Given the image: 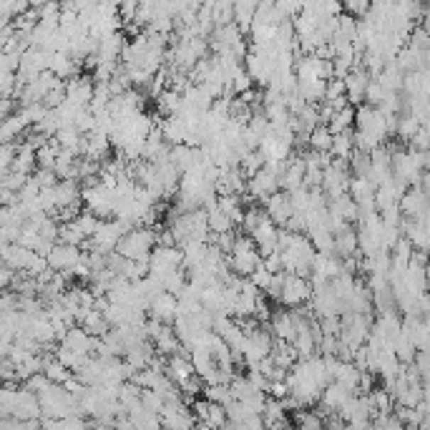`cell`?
Returning a JSON list of instances; mask_svg holds the SVG:
<instances>
[{"label":"cell","mask_w":430,"mask_h":430,"mask_svg":"<svg viewBox=\"0 0 430 430\" xmlns=\"http://www.w3.org/2000/svg\"><path fill=\"white\" fill-rule=\"evenodd\" d=\"M156 247H159V232L154 226H136L121 239L116 252L131 262H151Z\"/></svg>","instance_id":"1"},{"label":"cell","mask_w":430,"mask_h":430,"mask_svg":"<svg viewBox=\"0 0 430 430\" xmlns=\"http://www.w3.org/2000/svg\"><path fill=\"white\" fill-rule=\"evenodd\" d=\"M226 262H229V267H232L234 275H239V277L247 280V277H252V272L262 265V254H260V249H257V244H254L252 237L239 234L237 244H234L232 254L226 257Z\"/></svg>","instance_id":"2"},{"label":"cell","mask_w":430,"mask_h":430,"mask_svg":"<svg viewBox=\"0 0 430 430\" xmlns=\"http://www.w3.org/2000/svg\"><path fill=\"white\" fill-rule=\"evenodd\" d=\"M114 197H116V189L104 187L101 179L91 187H83V206L101 221L114 219Z\"/></svg>","instance_id":"3"},{"label":"cell","mask_w":430,"mask_h":430,"mask_svg":"<svg viewBox=\"0 0 430 430\" xmlns=\"http://www.w3.org/2000/svg\"><path fill=\"white\" fill-rule=\"evenodd\" d=\"M184 267V252L179 247H156L149 262V275L164 285L171 275ZM166 290V287H164Z\"/></svg>","instance_id":"4"},{"label":"cell","mask_w":430,"mask_h":430,"mask_svg":"<svg viewBox=\"0 0 430 430\" xmlns=\"http://www.w3.org/2000/svg\"><path fill=\"white\" fill-rule=\"evenodd\" d=\"M312 285L309 280L304 277H297V275H285V290H282V299L280 302L285 304L287 309H297V307H304L307 302H312Z\"/></svg>","instance_id":"5"},{"label":"cell","mask_w":430,"mask_h":430,"mask_svg":"<svg viewBox=\"0 0 430 430\" xmlns=\"http://www.w3.org/2000/svg\"><path fill=\"white\" fill-rule=\"evenodd\" d=\"M96 94L94 76H78L66 81V101L76 109H91Z\"/></svg>","instance_id":"6"},{"label":"cell","mask_w":430,"mask_h":430,"mask_svg":"<svg viewBox=\"0 0 430 430\" xmlns=\"http://www.w3.org/2000/svg\"><path fill=\"white\" fill-rule=\"evenodd\" d=\"M83 260V249L71 247V244H55L53 252L48 254V267L58 275H68L78 262Z\"/></svg>","instance_id":"7"},{"label":"cell","mask_w":430,"mask_h":430,"mask_svg":"<svg viewBox=\"0 0 430 430\" xmlns=\"http://www.w3.org/2000/svg\"><path fill=\"white\" fill-rule=\"evenodd\" d=\"M277 192H282L280 179H277L275 174H270L267 169L260 171L257 177H252L247 184V197L254 199V202H262V204H265L270 197H275Z\"/></svg>","instance_id":"8"},{"label":"cell","mask_w":430,"mask_h":430,"mask_svg":"<svg viewBox=\"0 0 430 430\" xmlns=\"http://www.w3.org/2000/svg\"><path fill=\"white\" fill-rule=\"evenodd\" d=\"M149 317L161 325H174L179 317V297L169 292H161L159 297L151 299V307H149Z\"/></svg>","instance_id":"9"},{"label":"cell","mask_w":430,"mask_h":430,"mask_svg":"<svg viewBox=\"0 0 430 430\" xmlns=\"http://www.w3.org/2000/svg\"><path fill=\"white\" fill-rule=\"evenodd\" d=\"M400 209H403V216L405 219H423L425 211L430 209V197L428 192H425L423 187H413L408 189V194H405L403 199H400Z\"/></svg>","instance_id":"10"},{"label":"cell","mask_w":430,"mask_h":430,"mask_svg":"<svg viewBox=\"0 0 430 430\" xmlns=\"http://www.w3.org/2000/svg\"><path fill=\"white\" fill-rule=\"evenodd\" d=\"M270 330L275 335V340L294 342V337H297V320H294L292 309H277L270 320Z\"/></svg>","instance_id":"11"},{"label":"cell","mask_w":430,"mask_h":430,"mask_svg":"<svg viewBox=\"0 0 430 430\" xmlns=\"http://www.w3.org/2000/svg\"><path fill=\"white\" fill-rule=\"evenodd\" d=\"M370 81H373V78H370V73L365 71L363 66L348 73V78H345V89H348V104L350 106H355V109H360V106H363Z\"/></svg>","instance_id":"12"},{"label":"cell","mask_w":430,"mask_h":430,"mask_svg":"<svg viewBox=\"0 0 430 430\" xmlns=\"http://www.w3.org/2000/svg\"><path fill=\"white\" fill-rule=\"evenodd\" d=\"M265 211L272 221H275L280 229H285V224L294 216V209H292V202H290V194L285 192H277L275 197H270L265 202Z\"/></svg>","instance_id":"13"},{"label":"cell","mask_w":430,"mask_h":430,"mask_svg":"<svg viewBox=\"0 0 430 430\" xmlns=\"http://www.w3.org/2000/svg\"><path fill=\"white\" fill-rule=\"evenodd\" d=\"M252 239H254V244H257V249H260L262 260L270 257V254L280 252V226H277L272 219H267L265 224L252 234Z\"/></svg>","instance_id":"14"},{"label":"cell","mask_w":430,"mask_h":430,"mask_svg":"<svg viewBox=\"0 0 430 430\" xmlns=\"http://www.w3.org/2000/svg\"><path fill=\"white\" fill-rule=\"evenodd\" d=\"M304 171H307V166H304L302 154L290 156V166H287L285 177H282V182H280L282 192L292 194V192H297V189H302L304 187Z\"/></svg>","instance_id":"15"},{"label":"cell","mask_w":430,"mask_h":430,"mask_svg":"<svg viewBox=\"0 0 430 430\" xmlns=\"http://www.w3.org/2000/svg\"><path fill=\"white\" fill-rule=\"evenodd\" d=\"M0 257H3V265L11 267V270H16L18 275H23V272L31 267V262H33L35 252L21 247V244H8V247L0 249Z\"/></svg>","instance_id":"16"},{"label":"cell","mask_w":430,"mask_h":430,"mask_svg":"<svg viewBox=\"0 0 430 430\" xmlns=\"http://www.w3.org/2000/svg\"><path fill=\"white\" fill-rule=\"evenodd\" d=\"M111 154V138L106 133H89L86 136V149H83V159L96 161V164H106Z\"/></svg>","instance_id":"17"},{"label":"cell","mask_w":430,"mask_h":430,"mask_svg":"<svg viewBox=\"0 0 430 430\" xmlns=\"http://www.w3.org/2000/svg\"><path fill=\"white\" fill-rule=\"evenodd\" d=\"M96 342H99V337H91L81 325H76V327H71V330H68V335L61 340V345H63V348H68V350H73V353L91 355L96 350Z\"/></svg>","instance_id":"18"},{"label":"cell","mask_w":430,"mask_h":430,"mask_svg":"<svg viewBox=\"0 0 430 430\" xmlns=\"http://www.w3.org/2000/svg\"><path fill=\"white\" fill-rule=\"evenodd\" d=\"M194 375H197V370H194L192 360L184 358V355H171V358L166 360V377H169L171 382L182 385V382H187L189 377Z\"/></svg>","instance_id":"19"},{"label":"cell","mask_w":430,"mask_h":430,"mask_svg":"<svg viewBox=\"0 0 430 430\" xmlns=\"http://www.w3.org/2000/svg\"><path fill=\"white\" fill-rule=\"evenodd\" d=\"M192 423H194L192 413H189L187 408H182V403L166 405V408L161 410V425L169 430H189Z\"/></svg>","instance_id":"20"},{"label":"cell","mask_w":430,"mask_h":430,"mask_svg":"<svg viewBox=\"0 0 430 430\" xmlns=\"http://www.w3.org/2000/svg\"><path fill=\"white\" fill-rule=\"evenodd\" d=\"M126 43L128 40H126V35H123V31L101 38L99 40V61H118V58L123 55Z\"/></svg>","instance_id":"21"},{"label":"cell","mask_w":430,"mask_h":430,"mask_svg":"<svg viewBox=\"0 0 430 430\" xmlns=\"http://www.w3.org/2000/svg\"><path fill=\"white\" fill-rule=\"evenodd\" d=\"M358 252H360V237L353 226H348L345 232L335 237V257L345 262V260H353Z\"/></svg>","instance_id":"22"},{"label":"cell","mask_w":430,"mask_h":430,"mask_svg":"<svg viewBox=\"0 0 430 430\" xmlns=\"http://www.w3.org/2000/svg\"><path fill=\"white\" fill-rule=\"evenodd\" d=\"M184 106L199 114H209L211 106H214V96L204 89V86H189L187 94H184Z\"/></svg>","instance_id":"23"},{"label":"cell","mask_w":430,"mask_h":430,"mask_svg":"<svg viewBox=\"0 0 430 430\" xmlns=\"http://www.w3.org/2000/svg\"><path fill=\"white\" fill-rule=\"evenodd\" d=\"M48 71L53 73L58 81H71V78H78V63L73 61L68 53H53L50 55Z\"/></svg>","instance_id":"24"},{"label":"cell","mask_w":430,"mask_h":430,"mask_svg":"<svg viewBox=\"0 0 430 430\" xmlns=\"http://www.w3.org/2000/svg\"><path fill=\"white\" fill-rule=\"evenodd\" d=\"M327 209H330L332 216H337V219H342L345 224H350V226H353V221H360V206L355 204L350 194H348V197L337 199V202H330V204H327Z\"/></svg>","instance_id":"25"},{"label":"cell","mask_w":430,"mask_h":430,"mask_svg":"<svg viewBox=\"0 0 430 430\" xmlns=\"http://www.w3.org/2000/svg\"><path fill=\"white\" fill-rule=\"evenodd\" d=\"M375 81L382 83V89H385L387 94H403V89H405V73L400 71V66H397L395 61L387 63Z\"/></svg>","instance_id":"26"},{"label":"cell","mask_w":430,"mask_h":430,"mask_svg":"<svg viewBox=\"0 0 430 430\" xmlns=\"http://www.w3.org/2000/svg\"><path fill=\"white\" fill-rule=\"evenodd\" d=\"M28 123L26 118L21 116V114H13V116L3 118V126H0V138H3V143H16L21 141L23 136L28 133Z\"/></svg>","instance_id":"27"},{"label":"cell","mask_w":430,"mask_h":430,"mask_svg":"<svg viewBox=\"0 0 430 430\" xmlns=\"http://www.w3.org/2000/svg\"><path fill=\"white\" fill-rule=\"evenodd\" d=\"M257 6H260V3H247V0H242V3H234V23H237V28L242 31L244 35L252 33L254 16H257Z\"/></svg>","instance_id":"28"},{"label":"cell","mask_w":430,"mask_h":430,"mask_svg":"<svg viewBox=\"0 0 430 430\" xmlns=\"http://www.w3.org/2000/svg\"><path fill=\"white\" fill-rule=\"evenodd\" d=\"M156 109H159V114L164 118H171V116H177L179 111L184 109V96L177 94V91H164V94L156 99Z\"/></svg>","instance_id":"29"},{"label":"cell","mask_w":430,"mask_h":430,"mask_svg":"<svg viewBox=\"0 0 430 430\" xmlns=\"http://www.w3.org/2000/svg\"><path fill=\"white\" fill-rule=\"evenodd\" d=\"M206 216H209V229H211V234H214V237L234 232L232 219H229V216L219 209V202H216V204H211V206H206Z\"/></svg>","instance_id":"30"},{"label":"cell","mask_w":430,"mask_h":430,"mask_svg":"<svg viewBox=\"0 0 430 430\" xmlns=\"http://www.w3.org/2000/svg\"><path fill=\"white\" fill-rule=\"evenodd\" d=\"M81 327L89 332L91 337H99V340L109 335V330H111L109 322H106V317H104V312H99V309H89L86 317H83Z\"/></svg>","instance_id":"31"},{"label":"cell","mask_w":430,"mask_h":430,"mask_svg":"<svg viewBox=\"0 0 430 430\" xmlns=\"http://www.w3.org/2000/svg\"><path fill=\"white\" fill-rule=\"evenodd\" d=\"M332 159H342V161H350L355 154V131H345V133H337L335 141H332Z\"/></svg>","instance_id":"32"},{"label":"cell","mask_w":430,"mask_h":430,"mask_svg":"<svg viewBox=\"0 0 430 430\" xmlns=\"http://www.w3.org/2000/svg\"><path fill=\"white\" fill-rule=\"evenodd\" d=\"M219 209L224 211L229 219H232L234 226H242L244 224L247 209L242 206V197H219Z\"/></svg>","instance_id":"33"},{"label":"cell","mask_w":430,"mask_h":430,"mask_svg":"<svg viewBox=\"0 0 430 430\" xmlns=\"http://www.w3.org/2000/svg\"><path fill=\"white\" fill-rule=\"evenodd\" d=\"M423 128V121H420L418 116H413L410 111H405V114H400V121H397V138L405 143L413 141L415 133Z\"/></svg>","instance_id":"34"},{"label":"cell","mask_w":430,"mask_h":430,"mask_svg":"<svg viewBox=\"0 0 430 430\" xmlns=\"http://www.w3.org/2000/svg\"><path fill=\"white\" fill-rule=\"evenodd\" d=\"M355 116H358V109L355 106H348V109H342V111H337L335 114V118L330 121V131L335 133H345V131H353V126H355Z\"/></svg>","instance_id":"35"},{"label":"cell","mask_w":430,"mask_h":430,"mask_svg":"<svg viewBox=\"0 0 430 430\" xmlns=\"http://www.w3.org/2000/svg\"><path fill=\"white\" fill-rule=\"evenodd\" d=\"M332 141H335V133H332L327 126H317L312 133H309V149L320 151V154H330Z\"/></svg>","instance_id":"36"},{"label":"cell","mask_w":430,"mask_h":430,"mask_svg":"<svg viewBox=\"0 0 430 430\" xmlns=\"http://www.w3.org/2000/svg\"><path fill=\"white\" fill-rule=\"evenodd\" d=\"M43 375L48 377L50 382H68L71 380V373L68 368L61 363L58 358H43Z\"/></svg>","instance_id":"37"},{"label":"cell","mask_w":430,"mask_h":430,"mask_svg":"<svg viewBox=\"0 0 430 430\" xmlns=\"http://www.w3.org/2000/svg\"><path fill=\"white\" fill-rule=\"evenodd\" d=\"M61 143L55 141V138H50L48 143H45L43 149L38 151V169H55V164H58V156H61Z\"/></svg>","instance_id":"38"},{"label":"cell","mask_w":430,"mask_h":430,"mask_svg":"<svg viewBox=\"0 0 430 430\" xmlns=\"http://www.w3.org/2000/svg\"><path fill=\"white\" fill-rule=\"evenodd\" d=\"M265 166H267V159L262 151H249V154L242 159V166H239V169L244 171V177L252 179V177H257L260 171H265Z\"/></svg>","instance_id":"39"},{"label":"cell","mask_w":430,"mask_h":430,"mask_svg":"<svg viewBox=\"0 0 430 430\" xmlns=\"http://www.w3.org/2000/svg\"><path fill=\"white\" fill-rule=\"evenodd\" d=\"M267 219H270V216H267L265 209H260V206H249V209H247V216H244L242 229L247 232V237H252V234L257 232V229H260V226L265 224Z\"/></svg>","instance_id":"40"},{"label":"cell","mask_w":430,"mask_h":430,"mask_svg":"<svg viewBox=\"0 0 430 430\" xmlns=\"http://www.w3.org/2000/svg\"><path fill=\"white\" fill-rule=\"evenodd\" d=\"M229 118H232V121H237L239 126H249V123H252V118H254L252 106H247L242 99H234L232 109H229Z\"/></svg>","instance_id":"41"},{"label":"cell","mask_w":430,"mask_h":430,"mask_svg":"<svg viewBox=\"0 0 430 430\" xmlns=\"http://www.w3.org/2000/svg\"><path fill=\"white\" fill-rule=\"evenodd\" d=\"M18 114L26 118L28 126L33 128V126H38L40 121H45V116H48V109H45L43 104H33V106H26V109H18Z\"/></svg>","instance_id":"42"},{"label":"cell","mask_w":430,"mask_h":430,"mask_svg":"<svg viewBox=\"0 0 430 430\" xmlns=\"http://www.w3.org/2000/svg\"><path fill=\"white\" fill-rule=\"evenodd\" d=\"M234 23V3H214V26L216 28H224V26H232Z\"/></svg>","instance_id":"43"},{"label":"cell","mask_w":430,"mask_h":430,"mask_svg":"<svg viewBox=\"0 0 430 430\" xmlns=\"http://www.w3.org/2000/svg\"><path fill=\"white\" fill-rule=\"evenodd\" d=\"M28 179H31V177H26V174H18V171H6V174L0 177V189H8V192L21 194L23 187L28 184Z\"/></svg>","instance_id":"44"},{"label":"cell","mask_w":430,"mask_h":430,"mask_svg":"<svg viewBox=\"0 0 430 430\" xmlns=\"http://www.w3.org/2000/svg\"><path fill=\"white\" fill-rule=\"evenodd\" d=\"M385 99H387V91L382 89L380 81H375V78H373V81H370V86H368V94H365V104L380 109V106L385 104Z\"/></svg>","instance_id":"45"},{"label":"cell","mask_w":430,"mask_h":430,"mask_svg":"<svg viewBox=\"0 0 430 430\" xmlns=\"http://www.w3.org/2000/svg\"><path fill=\"white\" fill-rule=\"evenodd\" d=\"M18 151H21V143H3V146H0V169H3V174L13 171Z\"/></svg>","instance_id":"46"},{"label":"cell","mask_w":430,"mask_h":430,"mask_svg":"<svg viewBox=\"0 0 430 430\" xmlns=\"http://www.w3.org/2000/svg\"><path fill=\"white\" fill-rule=\"evenodd\" d=\"M370 8H373V6H370L368 0H348V3L342 6V11L348 13V16L358 18V21H363V18H368Z\"/></svg>","instance_id":"47"},{"label":"cell","mask_w":430,"mask_h":430,"mask_svg":"<svg viewBox=\"0 0 430 430\" xmlns=\"http://www.w3.org/2000/svg\"><path fill=\"white\" fill-rule=\"evenodd\" d=\"M33 179L38 182L40 189H55L58 184H61V179H58V174H55L53 169H38L33 174Z\"/></svg>","instance_id":"48"},{"label":"cell","mask_w":430,"mask_h":430,"mask_svg":"<svg viewBox=\"0 0 430 430\" xmlns=\"http://www.w3.org/2000/svg\"><path fill=\"white\" fill-rule=\"evenodd\" d=\"M249 280H252L254 285L260 287L262 292H267V287L272 285V280H275V275H272V272L267 270V267H265V260H262V265H260V267H257V270L252 272V277H249Z\"/></svg>","instance_id":"49"},{"label":"cell","mask_w":430,"mask_h":430,"mask_svg":"<svg viewBox=\"0 0 430 430\" xmlns=\"http://www.w3.org/2000/svg\"><path fill=\"white\" fill-rule=\"evenodd\" d=\"M340 99H348L345 81H342V78H332V81H327V96H325V101H340Z\"/></svg>","instance_id":"50"},{"label":"cell","mask_w":430,"mask_h":430,"mask_svg":"<svg viewBox=\"0 0 430 430\" xmlns=\"http://www.w3.org/2000/svg\"><path fill=\"white\" fill-rule=\"evenodd\" d=\"M265 267L272 272V275H282V272H285V267H282V254L275 252V254H270V257H265Z\"/></svg>","instance_id":"51"},{"label":"cell","mask_w":430,"mask_h":430,"mask_svg":"<svg viewBox=\"0 0 430 430\" xmlns=\"http://www.w3.org/2000/svg\"><path fill=\"white\" fill-rule=\"evenodd\" d=\"M18 101L16 99H3L0 101V114H3V118L13 116V106H16Z\"/></svg>","instance_id":"52"},{"label":"cell","mask_w":430,"mask_h":430,"mask_svg":"<svg viewBox=\"0 0 430 430\" xmlns=\"http://www.w3.org/2000/svg\"><path fill=\"white\" fill-rule=\"evenodd\" d=\"M425 272H428V285H430V262H428V267H425Z\"/></svg>","instance_id":"53"}]
</instances>
